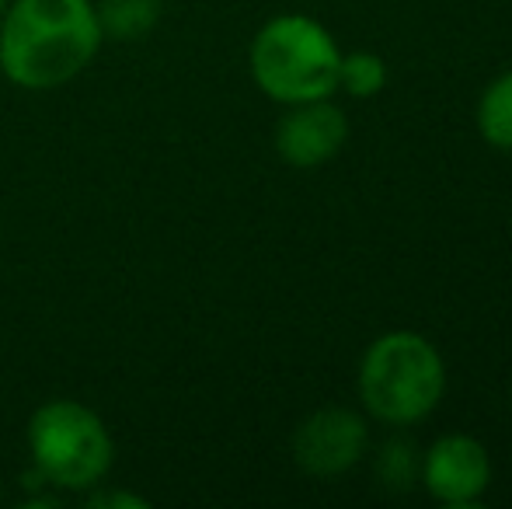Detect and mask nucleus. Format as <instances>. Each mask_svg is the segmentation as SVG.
<instances>
[{
	"instance_id": "obj_10",
	"label": "nucleus",
	"mask_w": 512,
	"mask_h": 509,
	"mask_svg": "<svg viewBox=\"0 0 512 509\" xmlns=\"http://www.w3.org/2000/svg\"><path fill=\"white\" fill-rule=\"evenodd\" d=\"M373 471H377V478H380L384 489L408 492L411 485L422 478V450H418L411 440H401V436L398 440H387L384 447H380Z\"/></svg>"
},
{
	"instance_id": "obj_3",
	"label": "nucleus",
	"mask_w": 512,
	"mask_h": 509,
	"mask_svg": "<svg viewBox=\"0 0 512 509\" xmlns=\"http://www.w3.org/2000/svg\"><path fill=\"white\" fill-rule=\"evenodd\" d=\"M338 63V42L307 14H279L251 42V77L279 105L331 98L338 91Z\"/></svg>"
},
{
	"instance_id": "obj_6",
	"label": "nucleus",
	"mask_w": 512,
	"mask_h": 509,
	"mask_svg": "<svg viewBox=\"0 0 512 509\" xmlns=\"http://www.w3.org/2000/svg\"><path fill=\"white\" fill-rule=\"evenodd\" d=\"M436 503L474 506L492 489V454L467 433H446L422 454V478Z\"/></svg>"
},
{
	"instance_id": "obj_11",
	"label": "nucleus",
	"mask_w": 512,
	"mask_h": 509,
	"mask_svg": "<svg viewBox=\"0 0 512 509\" xmlns=\"http://www.w3.org/2000/svg\"><path fill=\"white\" fill-rule=\"evenodd\" d=\"M338 88L352 98H373L387 88V63L384 56L370 53V49H356V53H342L338 63Z\"/></svg>"
},
{
	"instance_id": "obj_7",
	"label": "nucleus",
	"mask_w": 512,
	"mask_h": 509,
	"mask_svg": "<svg viewBox=\"0 0 512 509\" xmlns=\"http://www.w3.org/2000/svg\"><path fill=\"white\" fill-rule=\"evenodd\" d=\"M276 126V150L290 168H317L331 161L349 140V119L331 98L286 105Z\"/></svg>"
},
{
	"instance_id": "obj_2",
	"label": "nucleus",
	"mask_w": 512,
	"mask_h": 509,
	"mask_svg": "<svg viewBox=\"0 0 512 509\" xmlns=\"http://www.w3.org/2000/svg\"><path fill=\"white\" fill-rule=\"evenodd\" d=\"M446 394V363L418 332H387L363 353L359 398L373 419L387 426H415L429 419Z\"/></svg>"
},
{
	"instance_id": "obj_12",
	"label": "nucleus",
	"mask_w": 512,
	"mask_h": 509,
	"mask_svg": "<svg viewBox=\"0 0 512 509\" xmlns=\"http://www.w3.org/2000/svg\"><path fill=\"white\" fill-rule=\"evenodd\" d=\"M88 506L95 509H147V499L140 496H126V492H95V496H88Z\"/></svg>"
},
{
	"instance_id": "obj_14",
	"label": "nucleus",
	"mask_w": 512,
	"mask_h": 509,
	"mask_svg": "<svg viewBox=\"0 0 512 509\" xmlns=\"http://www.w3.org/2000/svg\"><path fill=\"white\" fill-rule=\"evenodd\" d=\"M509 401H512V391H509Z\"/></svg>"
},
{
	"instance_id": "obj_8",
	"label": "nucleus",
	"mask_w": 512,
	"mask_h": 509,
	"mask_svg": "<svg viewBox=\"0 0 512 509\" xmlns=\"http://www.w3.org/2000/svg\"><path fill=\"white\" fill-rule=\"evenodd\" d=\"M164 11V0H98V28L102 39L115 42H140L157 28Z\"/></svg>"
},
{
	"instance_id": "obj_5",
	"label": "nucleus",
	"mask_w": 512,
	"mask_h": 509,
	"mask_svg": "<svg viewBox=\"0 0 512 509\" xmlns=\"http://www.w3.org/2000/svg\"><path fill=\"white\" fill-rule=\"evenodd\" d=\"M370 426L359 412L328 405L310 412L293 433V461L314 478H338L363 461Z\"/></svg>"
},
{
	"instance_id": "obj_9",
	"label": "nucleus",
	"mask_w": 512,
	"mask_h": 509,
	"mask_svg": "<svg viewBox=\"0 0 512 509\" xmlns=\"http://www.w3.org/2000/svg\"><path fill=\"white\" fill-rule=\"evenodd\" d=\"M478 133L488 147L512 154V70L499 74L478 102Z\"/></svg>"
},
{
	"instance_id": "obj_4",
	"label": "nucleus",
	"mask_w": 512,
	"mask_h": 509,
	"mask_svg": "<svg viewBox=\"0 0 512 509\" xmlns=\"http://www.w3.org/2000/svg\"><path fill=\"white\" fill-rule=\"evenodd\" d=\"M35 475L67 492H88L112 471L115 443L98 412L74 398H53L28 422Z\"/></svg>"
},
{
	"instance_id": "obj_13",
	"label": "nucleus",
	"mask_w": 512,
	"mask_h": 509,
	"mask_svg": "<svg viewBox=\"0 0 512 509\" xmlns=\"http://www.w3.org/2000/svg\"><path fill=\"white\" fill-rule=\"evenodd\" d=\"M7 4H11V0H0V18H4V11H7Z\"/></svg>"
},
{
	"instance_id": "obj_1",
	"label": "nucleus",
	"mask_w": 512,
	"mask_h": 509,
	"mask_svg": "<svg viewBox=\"0 0 512 509\" xmlns=\"http://www.w3.org/2000/svg\"><path fill=\"white\" fill-rule=\"evenodd\" d=\"M102 42L91 0H11L0 18V70L18 88H60L88 70Z\"/></svg>"
}]
</instances>
